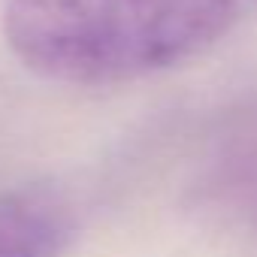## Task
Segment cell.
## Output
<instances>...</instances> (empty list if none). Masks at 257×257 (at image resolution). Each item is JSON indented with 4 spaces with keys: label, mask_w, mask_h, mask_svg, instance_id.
Returning <instances> with one entry per match:
<instances>
[{
    "label": "cell",
    "mask_w": 257,
    "mask_h": 257,
    "mask_svg": "<svg viewBox=\"0 0 257 257\" xmlns=\"http://www.w3.org/2000/svg\"><path fill=\"white\" fill-rule=\"evenodd\" d=\"M236 22V0H10L4 37L37 76L106 85L176 67Z\"/></svg>",
    "instance_id": "6da1fadb"
},
{
    "label": "cell",
    "mask_w": 257,
    "mask_h": 257,
    "mask_svg": "<svg viewBox=\"0 0 257 257\" xmlns=\"http://www.w3.org/2000/svg\"><path fill=\"white\" fill-rule=\"evenodd\" d=\"M76 236L73 212L52 194L0 197V257H61Z\"/></svg>",
    "instance_id": "7a4b0ae2"
}]
</instances>
